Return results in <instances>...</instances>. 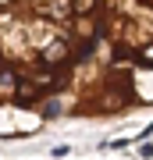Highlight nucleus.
Masks as SVG:
<instances>
[{"mask_svg": "<svg viewBox=\"0 0 153 160\" xmlns=\"http://www.w3.org/2000/svg\"><path fill=\"white\" fill-rule=\"evenodd\" d=\"M153 107V0H107L103 46L64 121H118Z\"/></svg>", "mask_w": 153, "mask_h": 160, "instance_id": "2", "label": "nucleus"}, {"mask_svg": "<svg viewBox=\"0 0 153 160\" xmlns=\"http://www.w3.org/2000/svg\"><path fill=\"white\" fill-rule=\"evenodd\" d=\"M107 0H0V139L64 121L100 57Z\"/></svg>", "mask_w": 153, "mask_h": 160, "instance_id": "1", "label": "nucleus"}]
</instances>
